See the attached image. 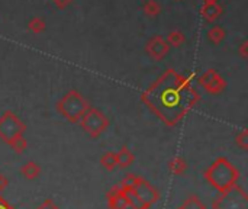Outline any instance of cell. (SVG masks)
Masks as SVG:
<instances>
[{"instance_id": "1", "label": "cell", "mask_w": 248, "mask_h": 209, "mask_svg": "<svg viewBox=\"0 0 248 209\" xmlns=\"http://www.w3.org/2000/svg\"><path fill=\"white\" fill-rule=\"evenodd\" d=\"M192 79L195 74L186 77L169 68L141 95V100L167 127H176L201 100Z\"/></svg>"}, {"instance_id": "2", "label": "cell", "mask_w": 248, "mask_h": 209, "mask_svg": "<svg viewBox=\"0 0 248 209\" xmlns=\"http://www.w3.org/2000/svg\"><path fill=\"white\" fill-rule=\"evenodd\" d=\"M240 170L227 157L215 159L203 173L205 180L218 192H225L235 186L240 180Z\"/></svg>"}, {"instance_id": "3", "label": "cell", "mask_w": 248, "mask_h": 209, "mask_svg": "<svg viewBox=\"0 0 248 209\" xmlns=\"http://www.w3.org/2000/svg\"><path fill=\"white\" fill-rule=\"evenodd\" d=\"M90 103L77 90H70L57 102V111L71 124H78L81 116L87 112Z\"/></svg>"}, {"instance_id": "4", "label": "cell", "mask_w": 248, "mask_h": 209, "mask_svg": "<svg viewBox=\"0 0 248 209\" xmlns=\"http://www.w3.org/2000/svg\"><path fill=\"white\" fill-rule=\"evenodd\" d=\"M212 209H248V193L238 183L225 192H219L212 201Z\"/></svg>"}, {"instance_id": "5", "label": "cell", "mask_w": 248, "mask_h": 209, "mask_svg": "<svg viewBox=\"0 0 248 209\" xmlns=\"http://www.w3.org/2000/svg\"><path fill=\"white\" fill-rule=\"evenodd\" d=\"M81 129L90 137V138H97L100 137L108 128H109V119L108 116L96 109V108H89L87 112L81 116V119L78 121Z\"/></svg>"}, {"instance_id": "6", "label": "cell", "mask_w": 248, "mask_h": 209, "mask_svg": "<svg viewBox=\"0 0 248 209\" xmlns=\"http://www.w3.org/2000/svg\"><path fill=\"white\" fill-rule=\"evenodd\" d=\"M25 131H26V125L19 119V116L15 112L6 111L0 116V140L4 144H9L16 137L23 135Z\"/></svg>"}, {"instance_id": "7", "label": "cell", "mask_w": 248, "mask_h": 209, "mask_svg": "<svg viewBox=\"0 0 248 209\" xmlns=\"http://www.w3.org/2000/svg\"><path fill=\"white\" fill-rule=\"evenodd\" d=\"M125 191H131L134 193V196L141 202V205L145 209H150L160 199V192L148 180H145L140 176H137L132 188L125 189Z\"/></svg>"}, {"instance_id": "8", "label": "cell", "mask_w": 248, "mask_h": 209, "mask_svg": "<svg viewBox=\"0 0 248 209\" xmlns=\"http://www.w3.org/2000/svg\"><path fill=\"white\" fill-rule=\"evenodd\" d=\"M198 83L201 87H203L208 93L211 95H219L225 90L227 87V81L221 77V74L214 70V68H209L206 70L199 79H198Z\"/></svg>"}, {"instance_id": "9", "label": "cell", "mask_w": 248, "mask_h": 209, "mask_svg": "<svg viewBox=\"0 0 248 209\" xmlns=\"http://www.w3.org/2000/svg\"><path fill=\"white\" fill-rule=\"evenodd\" d=\"M169 44L166 42V39L161 35H154L148 39V42L145 44V52L157 61H161L167 54H169Z\"/></svg>"}, {"instance_id": "10", "label": "cell", "mask_w": 248, "mask_h": 209, "mask_svg": "<svg viewBox=\"0 0 248 209\" xmlns=\"http://www.w3.org/2000/svg\"><path fill=\"white\" fill-rule=\"evenodd\" d=\"M109 209H126L131 202L126 196V192L121 188V185H115L106 195Z\"/></svg>"}, {"instance_id": "11", "label": "cell", "mask_w": 248, "mask_h": 209, "mask_svg": "<svg viewBox=\"0 0 248 209\" xmlns=\"http://www.w3.org/2000/svg\"><path fill=\"white\" fill-rule=\"evenodd\" d=\"M116 160H118V167L119 169H128L129 166H132V163L135 160V156L129 150L128 145H122L121 150L116 153Z\"/></svg>"}, {"instance_id": "12", "label": "cell", "mask_w": 248, "mask_h": 209, "mask_svg": "<svg viewBox=\"0 0 248 209\" xmlns=\"http://www.w3.org/2000/svg\"><path fill=\"white\" fill-rule=\"evenodd\" d=\"M201 13H202L205 20L215 22L222 15V7L218 3H215V4H203L202 9H201Z\"/></svg>"}, {"instance_id": "13", "label": "cell", "mask_w": 248, "mask_h": 209, "mask_svg": "<svg viewBox=\"0 0 248 209\" xmlns=\"http://www.w3.org/2000/svg\"><path fill=\"white\" fill-rule=\"evenodd\" d=\"M20 175L26 180H35L41 175V167L35 161H28L20 167Z\"/></svg>"}, {"instance_id": "14", "label": "cell", "mask_w": 248, "mask_h": 209, "mask_svg": "<svg viewBox=\"0 0 248 209\" xmlns=\"http://www.w3.org/2000/svg\"><path fill=\"white\" fill-rule=\"evenodd\" d=\"M169 169H170V172H171L173 175H176V176H183V175L186 173V170H187V163H186V160L182 159V157H174V159L170 160Z\"/></svg>"}, {"instance_id": "15", "label": "cell", "mask_w": 248, "mask_h": 209, "mask_svg": "<svg viewBox=\"0 0 248 209\" xmlns=\"http://www.w3.org/2000/svg\"><path fill=\"white\" fill-rule=\"evenodd\" d=\"M224 38H225V29L219 25H215L208 31V39L215 45L221 44L224 41Z\"/></svg>"}, {"instance_id": "16", "label": "cell", "mask_w": 248, "mask_h": 209, "mask_svg": "<svg viewBox=\"0 0 248 209\" xmlns=\"http://www.w3.org/2000/svg\"><path fill=\"white\" fill-rule=\"evenodd\" d=\"M186 41V36L182 31H171L169 35H167V39L166 42L169 44V47H174V48H179L185 44Z\"/></svg>"}, {"instance_id": "17", "label": "cell", "mask_w": 248, "mask_h": 209, "mask_svg": "<svg viewBox=\"0 0 248 209\" xmlns=\"http://www.w3.org/2000/svg\"><path fill=\"white\" fill-rule=\"evenodd\" d=\"M100 164L108 170V172H112L118 167V160H116V153L113 151H109L106 154L102 156L100 159Z\"/></svg>"}, {"instance_id": "18", "label": "cell", "mask_w": 248, "mask_h": 209, "mask_svg": "<svg viewBox=\"0 0 248 209\" xmlns=\"http://www.w3.org/2000/svg\"><path fill=\"white\" fill-rule=\"evenodd\" d=\"M180 209H208L206 205L196 196V195H190L189 198L185 199V202L182 204Z\"/></svg>"}, {"instance_id": "19", "label": "cell", "mask_w": 248, "mask_h": 209, "mask_svg": "<svg viewBox=\"0 0 248 209\" xmlns=\"http://www.w3.org/2000/svg\"><path fill=\"white\" fill-rule=\"evenodd\" d=\"M142 10L147 16H157L161 13V4L155 0H147L142 4Z\"/></svg>"}, {"instance_id": "20", "label": "cell", "mask_w": 248, "mask_h": 209, "mask_svg": "<svg viewBox=\"0 0 248 209\" xmlns=\"http://www.w3.org/2000/svg\"><path fill=\"white\" fill-rule=\"evenodd\" d=\"M46 28V23L42 17H32L28 23V29L32 32V33H42Z\"/></svg>"}, {"instance_id": "21", "label": "cell", "mask_w": 248, "mask_h": 209, "mask_svg": "<svg viewBox=\"0 0 248 209\" xmlns=\"http://www.w3.org/2000/svg\"><path fill=\"white\" fill-rule=\"evenodd\" d=\"M15 153H17V154H22L25 150H26V147H28V143H26V140H25V137L23 135H20V137H16L15 140H12L9 144H7Z\"/></svg>"}, {"instance_id": "22", "label": "cell", "mask_w": 248, "mask_h": 209, "mask_svg": "<svg viewBox=\"0 0 248 209\" xmlns=\"http://www.w3.org/2000/svg\"><path fill=\"white\" fill-rule=\"evenodd\" d=\"M235 144H237V147H240L244 151L248 150V129H243L240 134H237Z\"/></svg>"}, {"instance_id": "23", "label": "cell", "mask_w": 248, "mask_h": 209, "mask_svg": "<svg viewBox=\"0 0 248 209\" xmlns=\"http://www.w3.org/2000/svg\"><path fill=\"white\" fill-rule=\"evenodd\" d=\"M35 209H60L58 208V205L52 201V199H45L38 208Z\"/></svg>"}, {"instance_id": "24", "label": "cell", "mask_w": 248, "mask_h": 209, "mask_svg": "<svg viewBox=\"0 0 248 209\" xmlns=\"http://www.w3.org/2000/svg\"><path fill=\"white\" fill-rule=\"evenodd\" d=\"M238 54L241 55V58L247 60L248 58V42L247 41H244V42L240 45V48H238Z\"/></svg>"}, {"instance_id": "25", "label": "cell", "mask_w": 248, "mask_h": 209, "mask_svg": "<svg viewBox=\"0 0 248 209\" xmlns=\"http://www.w3.org/2000/svg\"><path fill=\"white\" fill-rule=\"evenodd\" d=\"M7 186H9V179L4 175L0 173V192H3Z\"/></svg>"}, {"instance_id": "26", "label": "cell", "mask_w": 248, "mask_h": 209, "mask_svg": "<svg viewBox=\"0 0 248 209\" xmlns=\"http://www.w3.org/2000/svg\"><path fill=\"white\" fill-rule=\"evenodd\" d=\"M54 1V4L58 7V9H65L70 3H71V0H52Z\"/></svg>"}, {"instance_id": "27", "label": "cell", "mask_w": 248, "mask_h": 209, "mask_svg": "<svg viewBox=\"0 0 248 209\" xmlns=\"http://www.w3.org/2000/svg\"><path fill=\"white\" fill-rule=\"evenodd\" d=\"M0 209H15L13 205H10L1 195H0Z\"/></svg>"}, {"instance_id": "28", "label": "cell", "mask_w": 248, "mask_h": 209, "mask_svg": "<svg viewBox=\"0 0 248 209\" xmlns=\"http://www.w3.org/2000/svg\"><path fill=\"white\" fill-rule=\"evenodd\" d=\"M218 3V0H203V4H215Z\"/></svg>"}, {"instance_id": "29", "label": "cell", "mask_w": 248, "mask_h": 209, "mask_svg": "<svg viewBox=\"0 0 248 209\" xmlns=\"http://www.w3.org/2000/svg\"><path fill=\"white\" fill-rule=\"evenodd\" d=\"M177 1H179V0H177Z\"/></svg>"}, {"instance_id": "30", "label": "cell", "mask_w": 248, "mask_h": 209, "mask_svg": "<svg viewBox=\"0 0 248 209\" xmlns=\"http://www.w3.org/2000/svg\"><path fill=\"white\" fill-rule=\"evenodd\" d=\"M179 209H180V208H179Z\"/></svg>"}]
</instances>
